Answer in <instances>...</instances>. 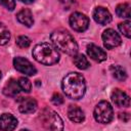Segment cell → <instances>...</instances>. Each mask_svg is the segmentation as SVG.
<instances>
[{
  "label": "cell",
  "instance_id": "cell-23",
  "mask_svg": "<svg viewBox=\"0 0 131 131\" xmlns=\"http://www.w3.org/2000/svg\"><path fill=\"white\" fill-rule=\"evenodd\" d=\"M30 44H31V40L27 36H19L16 38V45L20 48H28Z\"/></svg>",
  "mask_w": 131,
  "mask_h": 131
},
{
  "label": "cell",
  "instance_id": "cell-17",
  "mask_svg": "<svg viewBox=\"0 0 131 131\" xmlns=\"http://www.w3.org/2000/svg\"><path fill=\"white\" fill-rule=\"evenodd\" d=\"M111 72H112L114 78H116V79L119 80V81H124V80H126V78H127V73H126L125 69H124L123 67L119 66V64H117V66H112V67H111Z\"/></svg>",
  "mask_w": 131,
  "mask_h": 131
},
{
  "label": "cell",
  "instance_id": "cell-19",
  "mask_svg": "<svg viewBox=\"0 0 131 131\" xmlns=\"http://www.w3.org/2000/svg\"><path fill=\"white\" fill-rule=\"evenodd\" d=\"M74 63L80 70H86L90 66L88 59L83 54H75L74 55Z\"/></svg>",
  "mask_w": 131,
  "mask_h": 131
},
{
  "label": "cell",
  "instance_id": "cell-22",
  "mask_svg": "<svg viewBox=\"0 0 131 131\" xmlns=\"http://www.w3.org/2000/svg\"><path fill=\"white\" fill-rule=\"evenodd\" d=\"M17 82H18V86H19L21 91H24V92H30L31 91L32 84H31L29 79H27L25 77H21V78H19L17 80Z\"/></svg>",
  "mask_w": 131,
  "mask_h": 131
},
{
  "label": "cell",
  "instance_id": "cell-8",
  "mask_svg": "<svg viewBox=\"0 0 131 131\" xmlns=\"http://www.w3.org/2000/svg\"><path fill=\"white\" fill-rule=\"evenodd\" d=\"M102 41L103 45L107 49H113L115 47H118L121 45V37L120 35L113 29H106L102 33Z\"/></svg>",
  "mask_w": 131,
  "mask_h": 131
},
{
  "label": "cell",
  "instance_id": "cell-7",
  "mask_svg": "<svg viewBox=\"0 0 131 131\" xmlns=\"http://www.w3.org/2000/svg\"><path fill=\"white\" fill-rule=\"evenodd\" d=\"M13 66L16 71L27 76H33L37 73L36 68L27 58L21 57V56H17L13 59Z\"/></svg>",
  "mask_w": 131,
  "mask_h": 131
},
{
  "label": "cell",
  "instance_id": "cell-12",
  "mask_svg": "<svg viewBox=\"0 0 131 131\" xmlns=\"http://www.w3.org/2000/svg\"><path fill=\"white\" fill-rule=\"evenodd\" d=\"M112 100L113 102L118 105V106H129L130 105V97L127 93H125L124 91L120 90V89H115L112 92Z\"/></svg>",
  "mask_w": 131,
  "mask_h": 131
},
{
  "label": "cell",
  "instance_id": "cell-25",
  "mask_svg": "<svg viewBox=\"0 0 131 131\" xmlns=\"http://www.w3.org/2000/svg\"><path fill=\"white\" fill-rule=\"evenodd\" d=\"M51 101L55 105H60V104L63 103V97L59 93H54L51 97Z\"/></svg>",
  "mask_w": 131,
  "mask_h": 131
},
{
  "label": "cell",
  "instance_id": "cell-14",
  "mask_svg": "<svg viewBox=\"0 0 131 131\" xmlns=\"http://www.w3.org/2000/svg\"><path fill=\"white\" fill-rule=\"evenodd\" d=\"M68 117L74 123H82L85 120L84 112L77 105L71 104L68 108Z\"/></svg>",
  "mask_w": 131,
  "mask_h": 131
},
{
  "label": "cell",
  "instance_id": "cell-27",
  "mask_svg": "<svg viewBox=\"0 0 131 131\" xmlns=\"http://www.w3.org/2000/svg\"><path fill=\"white\" fill-rule=\"evenodd\" d=\"M19 1H21V2L25 3V4H32L35 0H19Z\"/></svg>",
  "mask_w": 131,
  "mask_h": 131
},
{
  "label": "cell",
  "instance_id": "cell-21",
  "mask_svg": "<svg viewBox=\"0 0 131 131\" xmlns=\"http://www.w3.org/2000/svg\"><path fill=\"white\" fill-rule=\"evenodd\" d=\"M118 28L125 37L127 38L131 37V21L130 20H125L123 23H120L118 25Z\"/></svg>",
  "mask_w": 131,
  "mask_h": 131
},
{
  "label": "cell",
  "instance_id": "cell-24",
  "mask_svg": "<svg viewBox=\"0 0 131 131\" xmlns=\"http://www.w3.org/2000/svg\"><path fill=\"white\" fill-rule=\"evenodd\" d=\"M0 4L3 5L8 10H13L15 8V1L14 0H0Z\"/></svg>",
  "mask_w": 131,
  "mask_h": 131
},
{
  "label": "cell",
  "instance_id": "cell-13",
  "mask_svg": "<svg viewBox=\"0 0 131 131\" xmlns=\"http://www.w3.org/2000/svg\"><path fill=\"white\" fill-rule=\"evenodd\" d=\"M87 54L95 61L101 62L106 59V52L95 44H89L87 46Z\"/></svg>",
  "mask_w": 131,
  "mask_h": 131
},
{
  "label": "cell",
  "instance_id": "cell-1",
  "mask_svg": "<svg viewBox=\"0 0 131 131\" xmlns=\"http://www.w3.org/2000/svg\"><path fill=\"white\" fill-rule=\"evenodd\" d=\"M61 88L66 95L71 98L78 100L82 98L86 91V83L84 77L76 72L69 73L61 81Z\"/></svg>",
  "mask_w": 131,
  "mask_h": 131
},
{
  "label": "cell",
  "instance_id": "cell-2",
  "mask_svg": "<svg viewBox=\"0 0 131 131\" xmlns=\"http://www.w3.org/2000/svg\"><path fill=\"white\" fill-rule=\"evenodd\" d=\"M50 39L55 46L63 53L69 55H75L78 52V44L75 41L74 37L66 30H55L51 33Z\"/></svg>",
  "mask_w": 131,
  "mask_h": 131
},
{
  "label": "cell",
  "instance_id": "cell-9",
  "mask_svg": "<svg viewBox=\"0 0 131 131\" xmlns=\"http://www.w3.org/2000/svg\"><path fill=\"white\" fill-rule=\"evenodd\" d=\"M93 18L96 23L100 25H107L112 21V14L106 8L98 6L93 11Z\"/></svg>",
  "mask_w": 131,
  "mask_h": 131
},
{
  "label": "cell",
  "instance_id": "cell-11",
  "mask_svg": "<svg viewBox=\"0 0 131 131\" xmlns=\"http://www.w3.org/2000/svg\"><path fill=\"white\" fill-rule=\"evenodd\" d=\"M17 126L16 118L11 114H2L0 116V129L3 131L14 130Z\"/></svg>",
  "mask_w": 131,
  "mask_h": 131
},
{
  "label": "cell",
  "instance_id": "cell-26",
  "mask_svg": "<svg viewBox=\"0 0 131 131\" xmlns=\"http://www.w3.org/2000/svg\"><path fill=\"white\" fill-rule=\"evenodd\" d=\"M120 119L123 120L124 122H128L129 119H130V116L127 113H123V114H120Z\"/></svg>",
  "mask_w": 131,
  "mask_h": 131
},
{
  "label": "cell",
  "instance_id": "cell-20",
  "mask_svg": "<svg viewBox=\"0 0 131 131\" xmlns=\"http://www.w3.org/2000/svg\"><path fill=\"white\" fill-rule=\"evenodd\" d=\"M10 40V33L8 29L0 23V45H5Z\"/></svg>",
  "mask_w": 131,
  "mask_h": 131
},
{
  "label": "cell",
  "instance_id": "cell-5",
  "mask_svg": "<svg viewBox=\"0 0 131 131\" xmlns=\"http://www.w3.org/2000/svg\"><path fill=\"white\" fill-rule=\"evenodd\" d=\"M93 115H94V119L98 123L107 124L113 120V116H114L113 107L110 104V102L102 100L96 104Z\"/></svg>",
  "mask_w": 131,
  "mask_h": 131
},
{
  "label": "cell",
  "instance_id": "cell-6",
  "mask_svg": "<svg viewBox=\"0 0 131 131\" xmlns=\"http://www.w3.org/2000/svg\"><path fill=\"white\" fill-rule=\"evenodd\" d=\"M70 25L74 31L84 32L89 27V18L81 12H74L70 16Z\"/></svg>",
  "mask_w": 131,
  "mask_h": 131
},
{
  "label": "cell",
  "instance_id": "cell-3",
  "mask_svg": "<svg viewBox=\"0 0 131 131\" xmlns=\"http://www.w3.org/2000/svg\"><path fill=\"white\" fill-rule=\"evenodd\" d=\"M33 57L40 63L45 64V66H51L59 60V52L55 48L54 45L43 42L37 44L32 51Z\"/></svg>",
  "mask_w": 131,
  "mask_h": 131
},
{
  "label": "cell",
  "instance_id": "cell-16",
  "mask_svg": "<svg viewBox=\"0 0 131 131\" xmlns=\"http://www.w3.org/2000/svg\"><path fill=\"white\" fill-rule=\"evenodd\" d=\"M19 91H20V88L18 86V82L14 79L8 80L3 88V93L6 96H10V97H15L19 93Z\"/></svg>",
  "mask_w": 131,
  "mask_h": 131
},
{
  "label": "cell",
  "instance_id": "cell-28",
  "mask_svg": "<svg viewBox=\"0 0 131 131\" xmlns=\"http://www.w3.org/2000/svg\"><path fill=\"white\" fill-rule=\"evenodd\" d=\"M1 76H2V74H1V71H0V79H1Z\"/></svg>",
  "mask_w": 131,
  "mask_h": 131
},
{
  "label": "cell",
  "instance_id": "cell-4",
  "mask_svg": "<svg viewBox=\"0 0 131 131\" xmlns=\"http://www.w3.org/2000/svg\"><path fill=\"white\" fill-rule=\"evenodd\" d=\"M41 123L48 130H62L63 124L61 118L52 110L45 108L40 115Z\"/></svg>",
  "mask_w": 131,
  "mask_h": 131
},
{
  "label": "cell",
  "instance_id": "cell-18",
  "mask_svg": "<svg viewBox=\"0 0 131 131\" xmlns=\"http://www.w3.org/2000/svg\"><path fill=\"white\" fill-rule=\"evenodd\" d=\"M116 13L118 16L120 17H124V18H129L131 16V12H130V4L129 3H121L117 6L116 8Z\"/></svg>",
  "mask_w": 131,
  "mask_h": 131
},
{
  "label": "cell",
  "instance_id": "cell-15",
  "mask_svg": "<svg viewBox=\"0 0 131 131\" xmlns=\"http://www.w3.org/2000/svg\"><path fill=\"white\" fill-rule=\"evenodd\" d=\"M16 18L20 24H23V25H25L26 27H29V28L32 27L33 24H34L33 14H32L31 10L28 9V8H24L20 11H18V13L16 14Z\"/></svg>",
  "mask_w": 131,
  "mask_h": 131
},
{
  "label": "cell",
  "instance_id": "cell-10",
  "mask_svg": "<svg viewBox=\"0 0 131 131\" xmlns=\"http://www.w3.org/2000/svg\"><path fill=\"white\" fill-rule=\"evenodd\" d=\"M18 110L23 114H32L37 110V101L32 97H20Z\"/></svg>",
  "mask_w": 131,
  "mask_h": 131
}]
</instances>
